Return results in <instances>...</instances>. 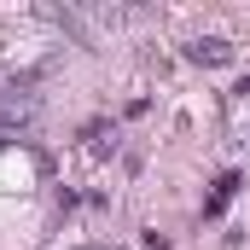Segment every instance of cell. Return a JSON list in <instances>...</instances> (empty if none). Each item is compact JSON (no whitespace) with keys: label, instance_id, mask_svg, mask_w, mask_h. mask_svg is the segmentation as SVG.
<instances>
[{"label":"cell","instance_id":"6da1fadb","mask_svg":"<svg viewBox=\"0 0 250 250\" xmlns=\"http://www.w3.org/2000/svg\"><path fill=\"white\" fill-rule=\"evenodd\" d=\"M239 187H245V175H239V169H221V175H215V187H209V198H204V221H221V215L233 209Z\"/></svg>","mask_w":250,"mask_h":250},{"label":"cell","instance_id":"7a4b0ae2","mask_svg":"<svg viewBox=\"0 0 250 250\" xmlns=\"http://www.w3.org/2000/svg\"><path fill=\"white\" fill-rule=\"evenodd\" d=\"M117 146H123V134H117L111 117H93V123L82 128V151L87 157H117Z\"/></svg>","mask_w":250,"mask_h":250},{"label":"cell","instance_id":"3957f363","mask_svg":"<svg viewBox=\"0 0 250 250\" xmlns=\"http://www.w3.org/2000/svg\"><path fill=\"white\" fill-rule=\"evenodd\" d=\"M187 59L204 64V70H221V64L239 59V47H233V41H221V35H204V41H192V47H187Z\"/></svg>","mask_w":250,"mask_h":250},{"label":"cell","instance_id":"277c9868","mask_svg":"<svg viewBox=\"0 0 250 250\" xmlns=\"http://www.w3.org/2000/svg\"><path fill=\"white\" fill-rule=\"evenodd\" d=\"M227 134H233V146H250V99H227Z\"/></svg>","mask_w":250,"mask_h":250},{"label":"cell","instance_id":"5b68a950","mask_svg":"<svg viewBox=\"0 0 250 250\" xmlns=\"http://www.w3.org/2000/svg\"><path fill=\"white\" fill-rule=\"evenodd\" d=\"M233 93H239V99H250V76H245V82H239V87H233Z\"/></svg>","mask_w":250,"mask_h":250},{"label":"cell","instance_id":"8992f818","mask_svg":"<svg viewBox=\"0 0 250 250\" xmlns=\"http://www.w3.org/2000/svg\"><path fill=\"white\" fill-rule=\"evenodd\" d=\"M70 250H99V245H70Z\"/></svg>","mask_w":250,"mask_h":250}]
</instances>
